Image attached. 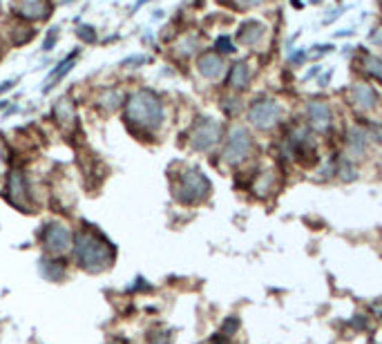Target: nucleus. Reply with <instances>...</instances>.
I'll use <instances>...</instances> for the list:
<instances>
[{"label": "nucleus", "instance_id": "nucleus-1", "mask_svg": "<svg viewBox=\"0 0 382 344\" xmlns=\"http://www.w3.org/2000/svg\"><path fill=\"white\" fill-rule=\"evenodd\" d=\"M74 257L83 271L101 273L114 262V246L92 226H85L74 240Z\"/></svg>", "mask_w": 382, "mask_h": 344}, {"label": "nucleus", "instance_id": "nucleus-2", "mask_svg": "<svg viewBox=\"0 0 382 344\" xmlns=\"http://www.w3.org/2000/svg\"><path fill=\"white\" fill-rule=\"evenodd\" d=\"M126 119L130 126L141 130H157L166 119L164 101L152 90L135 92L126 103Z\"/></svg>", "mask_w": 382, "mask_h": 344}, {"label": "nucleus", "instance_id": "nucleus-3", "mask_svg": "<svg viewBox=\"0 0 382 344\" xmlns=\"http://www.w3.org/2000/svg\"><path fill=\"white\" fill-rule=\"evenodd\" d=\"M210 190H213V186H210V179L204 175V172L199 168H188L177 177L173 193H175V199L179 204L195 206V204L206 202Z\"/></svg>", "mask_w": 382, "mask_h": 344}, {"label": "nucleus", "instance_id": "nucleus-4", "mask_svg": "<svg viewBox=\"0 0 382 344\" xmlns=\"http://www.w3.org/2000/svg\"><path fill=\"white\" fill-rule=\"evenodd\" d=\"M282 105L278 99H271V97H262V99H255L251 105H248V123L257 130H271L280 123L282 119Z\"/></svg>", "mask_w": 382, "mask_h": 344}, {"label": "nucleus", "instance_id": "nucleus-5", "mask_svg": "<svg viewBox=\"0 0 382 344\" xmlns=\"http://www.w3.org/2000/svg\"><path fill=\"white\" fill-rule=\"evenodd\" d=\"M251 150H253V135L246 128L235 126L231 128V132H228V137L224 141L222 159L228 166H240L242 161L251 157Z\"/></svg>", "mask_w": 382, "mask_h": 344}, {"label": "nucleus", "instance_id": "nucleus-6", "mask_svg": "<svg viewBox=\"0 0 382 344\" xmlns=\"http://www.w3.org/2000/svg\"><path fill=\"white\" fill-rule=\"evenodd\" d=\"M219 139H222V126H219V121H215L213 117L197 119L188 137L190 148L197 152H210L219 143Z\"/></svg>", "mask_w": 382, "mask_h": 344}, {"label": "nucleus", "instance_id": "nucleus-7", "mask_svg": "<svg viewBox=\"0 0 382 344\" xmlns=\"http://www.w3.org/2000/svg\"><path fill=\"white\" fill-rule=\"evenodd\" d=\"M41 242H43V246L47 248V251H50L52 255H56V253H63V251H68L70 248L72 233L65 224L50 222V224H45V228H43Z\"/></svg>", "mask_w": 382, "mask_h": 344}, {"label": "nucleus", "instance_id": "nucleus-8", "mask_svg": "<svg viewBox=\"0 0 382 344\" xmlns=\"http://www.w3.org/2000/svg\"><path fill=\"white\" fill-rule=\"evenodd\" d=\"M7 197L16 208L21 210H32V195H30V186H27V179L21 170H12L7 177Z\"/></svg>", "mask_w": 382, "mask_h": 344}, {"label": "nucleus", "instance_id": "nucleus-9", "mask_svg": "<svg viewBox=\"0 0 382 344\" xmlns=\"http://www.w3.org/2000/svg\"><path fill=\"white\" fill-rule=\"evenodd\" d=\"M349 99L353 103V108H358L360 112H374L380 105V94L376 92V88L371 83H353L349 90Z\"/></svg>", "mask_w": 382, "mask_h": 344}, {"label": "nucleus", "instance_id": "nucleus-10", "mask_svg": "<svg viewBox=\"0 0 382 344\" xmlns=\"http://www.w3.org/2000/svg\"><path fill=\"white\" fill-rule=\"evenodd\" d=\"M304 112H307V121H309L311 130L324 132V130L331 128L333 112H331V105L324 101V99H309Z\"/></svg>", "mask_w": 382, "mask_h": 344}, {"label": "nucleus", "instance_id": "nucleus-11", "mask_svg": "<svg viewBox=\"0 0 382 344\" xmlns=\"http://www.w3.org/2000/svg\"><path fill=\"white\" fill-rule=\"evenodd\" d=\"M197 72L208 81H217L226 72V59L219 52H204L197 59Z\"/></svg>", "mask_w": 382, "mask_h": 344}, {"label": "nucleus", "instance_id": "nucleus-12", "mask_svg": "<svg viewBox=\"0 0 382 344\" xmlns=\"http://www.w3.org/2000/svg\"><path fill=\"white\" fill-rule=\"evenodd\" d=\"M266 36V25L260 21H244L237 27V43L242 47H257Z\"/></svg>", "mask_w": 382, "mask_h": 344}, {"label": "nucleus", "instance_id": "nucleus-13", "mask_svg": "<svg viewBox=\"0 0 382 344\" xmlns=\"http://www.w3.org/2000/svg\"><path fill=\"white\" fill-rule=\"evenodd\" d=\"M289 146L298 159H302L309 150L313 152V132L309 130V126H295L289 135Z\"/></svg>", "mask_w": 382, "mask_h": 344}, {"label": "nucleus", "instance_id": "nucleus-14", "mask_svg": "<svg viewBox=\"0 0 382 344\" xmlns=\"http://www.w3.org/2000/svg\"><path fill=\"white\" fill-rule=\"evenodd\" d=\"M14 12L27 21H43L50 14V5L45 0H18L14 3Z\"/></svg>", "mask_w": 382, "mask_h": 344}, {"label": "nucleus", "instance_id": "nucleus-15", "mask_svg": "<svg viewBox=\"0 0 382 344\" xmlns=\"http://www.w3.org/2000/svg\"><path fill=\"white\" fill-rule=\"evenodd\" d=\"M369 141H371L369 130L360 128V126H353V128L347 130V150H349V155H353V157L365 155Z\"/></svg>", "mask_w": 382, "mask_h": 344}, {"label": "nucleus", "instance_id": "nucleus-16", "mask_svg": "<svg viewBox=\"0 0 382 344\" xmlns=\"http://www.w3.org/2000/svg\"><path fill=\"white\" fill-rule=\"evenodd\" d=\"M248 83H251V68H248V63L244 61L235 63L231 68V74H228V85H231V90L242 92L248 88Z\"/></svg>", "mask_w": 382, "mask_h": 344}, {"label": "nucleus", "instance_id": "nucleus-17", "mask_svg": "<svg viewBox=\"0 0 382 344\" xmlns=\"http://www.w3.org/2000/svg\"><path fill=\"white\" fill-rule=\"evenodd\" d=\"M52 114H54L56 123H59V126H61V128H65V130H70V128L74 126V121H76L74 105H72V101H70V99H61L59 103L54 105Z\"/></svg>", "mask_w": 382, "mask_h": 344}, {"label": "nucleus", "instance_id": "nucleus-18", "mask_svg": "<svg viewBox=\"0 0 382 344\" xmlns=\"http://www.w3.org/2000/svg\"><path fill=\"white\" fill-rule=\"evenodd\" d=\"M38 269H41V275L45 280H50V282H61L65 273H68V266H65L63 260H41Z\"/></svg>", "mask_w": 382, "mask_h": 344}, {"label": "nucleus", "instance_id": "nucleus-19", "mask_svg": "<svg viewBox=\"0 0 382 344\" xmlns=\"http://www.w3.org/2000/svg\"><path fill=\"white\" fill-rule=\"evenodd\" d=\"M360 68L365 70L369 76H374V79L382 81V56H376V54H362V56H360Z\"/></svg>", "mask_w": 382, "mask_h": 344}, {"label": "nucleus", "instance_id": "nucleus-20", "mask_svg": "<svg viewBox=\"0 0 382 344\" xmlns=\"http://www.w3.org/2000/svg\"><path fill=\"white\" fill-rule=\"evenodd\" d=\"M336 172H338V177H340L342 181H347V184H351V181L358 179V168H356V164H353L351 157L340 159L338 166H336Z\"/></svg>", "mask_w": 382, "mask_h": 344}, {"label": "nucleus", "instance_id": "nucleus-21", "mask_svg": "<svg viewBox=\"0 0 382 344\" xmlns=\"http://www.w3.org/2000/svg\"><path fill=\"white\" fill-rule=\"evenodd\" d=\"M215 47H217L219 54H233V52L237 50V47L233 45V41H231V36H219L217 43H215Z\"/></svg>", "mask_w": 382, "mask_h": 344}, {"label": "nucleus", "instance_id": "nucleus-22", "mask_svg": "<svg viewBox=\"0 0 382 344\" xmlns=\"http://www.w3.org/2000/svg\"><path fill=\"white\" fill-rule=\"evenodd\" d=\"M237 329H240V320H237V318H226L224 324H222V329H219V333H224V336L233 338L237 333Z\"/></svg>", "mask_w": 382, "mask_h": 344}, {"label": "nucleus", "instance_id": "nucleus-23", "mask_svg": "<svg viewBox=\"0 0 382 344\" xmlns=\"http://www.w3.org/2000/svg\"><path fill=\"white\" fill-rule=\"evenodd\" d=\"M74 61H76V54H72V59L63 61V63H61V68H56V70H54V74H50V85H52V81L61 79V76H63L65 72H68V70H72V68H74Z\"/></svg>", "mask_w": 382, "mask_h": 344}, {"label": "nucleus", "instance_id": "nucleus-24", "mask_svg": "<svg viewBox=\"0 0 382 344\" xmlns=\"http://www.w3.org/2000/svg\"><path fill=\"white\" fill-rule=\"evenodd\" d=\"M150 344H170V333L168 331H152L148 333Z\"/></svg>", "mask_w": 382, "mask_h": 344}, {"label": "nucleus", "instance_id": "nucleus-25", "mask_svg": "<svg viewBox=\"0 0 382 344\" xmlns=\"http://www.w3.org/2000/svg\"><path fill=\"white\" fill-rule=\"evenodd\" d=\"M264 3H266V0H233V5L237 9H253V7H260Z\"/></svg>", "mask_w": 382, "mask_h": 344}, {"label": "nucleus", "instance_id": "nucleus-26", "mask_svg": "<svg viewBox=\"0 0 382 344\" xmlns=\"http://www.w3.org/2000/svg\"><path fill=\"white\" fill-rule=\"evenodd\" d=\"M304 61H307V52H304V50H295L291 54V65H293V68H300Z\"/></svg>", "mask_w": 382, "mask_h": 344}, {"label": "nucleus", "instance_id": "nucleus-27", "mask_svg": "<svg viewBox=\"0 0 382 344\" xmlns=\"http://www.w3.org/2000/svg\"><path fill=\"white\" fill-rule=\"evenodd\" d=\"M369 41L376 47H382V27H376V30L369 34Z\"/></svg>", "mask_w": 382, "mask_h": 344}, {"label": "nucleus", "instance_id": "nucleus-28", "mask_svg": "<svg viewBox=\"0 0 382 344\" xmlns=\"http://www.w3.org/2000/svg\"><path fill=\"white\" fill-rule=\"evenodd\" d=\"M369 137H371V139H376L378 143H382V126H380V123H376V126H371Z\"/></svg>", "mask_w": 382, "mask_h": 344}, {"label": "nucleus", "instance_id": "nucleus-29", "mask_svg": "<svg viewBox=\"0 0 382 344\" xmlns=\"http://www.w3.org/2000/svg\"><path fill=\"white\" fill-rule=\"evenodd\" d=\"M315 50H311V52H315L318 56H322V54H331L333 52V45H313Z\"/></svg>", "mask_w": 382, "mask_h": 344}, {"label": "nucleus", "instance_id": "nucleus-30", "mask_svg": "<svg viewBox=\"0 0 382 344\" xmlns=\"http://www.w3.org/2000/svg\"><path fill=\"white\" fill-rule=\"evenodd\" d=\"M331 70L327 72V74H324V76H320V81H318V85H322V88H327V85H329V81H331Z\"/></svg>", "mask_w": 382, "mask_h": 344}, {"label": "nucleus", "instance_id": "nucleus-31", "mask_svg": "<svg viewBox=\"0 0 382 344\" xmlns=\"http://www.w3.org/2000/svg\"><path fill=\"white\" fill-rule=\"evenodd\" d=\"M3 168H5V152L3 146H0V175H3Z\"/></svg>", "mask_w": 382, "mask_h": 344}, {"label": "nucleus", "instance_id": "nucleus-32", "mask_svg": "<svg viewBox=\"0 0 382 344\" xmlns=\"http://www.w3.org/2000/svg\"><path fill=\"white\" fill-rule=\"evenodd\" d=\"M320 70H322V68H318V65H315V68L307 74V79H311V76H318V74H320Z\"/></svg>", "mask_w": 382, "mask_h": 344}, {"label": "nucleus", "instance_id": "nucleus-33", "mask_svg": "<svg viewBox=\"0 0 382 344\" xmlns=\"http://www.w3.org/2000/svg\"><path fill=\"white\" fill-rule=\"evenodd\" d=\"M110 344H128L126 340H121V338H117V340H112Z\"/></svg>", "mask_w": 382, "mask_h": 344}, {"label": "nucleus", "instance_id": "nucleus-34", "mask_svg": "<svg viewBox=\"0 0 382 344\" xmlns=\"http://www.w3.org/2000/svg\"><path fill=\"white\" fill-rule=\"evenodd\" d=\"M311 3H313V5H320V3H322V0H311Z\"/></svg>", "mask_w": 382, "mask_h": 344}, {"label": "nucleus", "instance_id": "nucleus-35", "mask_svg": "<svg viewBox=\"0 0 382 344\" xmlns=\"http://www.w3.org/2000/svg\"><path fill=\"white\" fill-rule=\"evenodd\" d=\"M380 3H382V0H380Z\"/></svg>", "mask_w": 382, "mask_h": 344}]
</instances>
